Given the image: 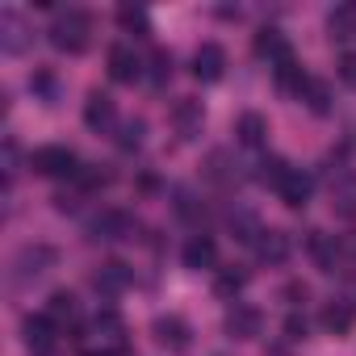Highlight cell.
Here are the masks:
<instances>
[{
    "label": "cell",
    "instance_id": "cell-1",
    "mask_svg": "<svg viewBox=\"0 0 356 356\" xmlns=\"http://www.w3.org/2000/svg\"><path fill=\"white\" fill-rule=\"evenodd\" d=\"M51 47L55 51H63V55H84L88 51V42H92V17L84 13V9H67V13H59L55 22H51Z\"/></svg>",
    "mask_w": 356,
    "mask_h": 356
},
{
    "label": "cell",
    "instance_id": "cell-2",
    "mask_svg": "<svg viewBox=\"0 0 356 356\" xmlns=\"http://www.w3.org/2000/svg\"><path fill=\"white\" fill-rule=\"evenodd\" d=\"M55 264H59V252H55L51 243H26V248L13 256V264H9V268H13L9 277H13V285H26V281H38L42 273H51Z\"/></svg>",
    "mask_w": 356,
    "mask_h": 356
},
{
    "label": "cell",
    "instance_id": "cell-3",
    "mask_svg": "<svg viewBox=\"0 0 356 356\" xmlns=\"http://www.w3.org/2000/svg\"><path fill=\"white\" fill-rule=\"evenodd\" d=\"M134 218L126 210H101L88 218V239L92 243H113V239H134Z\"/></svg>",
    "mask_w": 356,
    "mask_h": 356
},
{
    "label": "cell",
    "instance_id": "cell-4",
    "mask_svg": "<svg viewBox=\"0 0 356 356\" xmlns=\"http://www.w3.org/2000/svg\"><path fill=\"white\" fill-rule=\"evenodd\" d=\"M30 168L38 172V176H76L80 172V159L67 151V147H38L34 155H30Z\"/></svg>",
    "mask_w": 356,
    "mask_h": 356
},
{
    "label": "cell",
    "instance_id": "cell-5",
    "mask_svg": "<svg viewBox=\"0 0 356 356\" xmlns=\"http://www.w3.org/2000/svg\"><path fill=\"white\" fill-rule=\"evenodd\" d=\"M151 335H155V343L168 348V352H185V348L193 343V327H189L181 314H159V318L151 323Z\"/></svg>",
    "mask_w": 356,
    "mask_h": 356
},
{
    "label": "cell",
    "instance_id": "cell-6",
    "mask_svg": "<svg viewBox=\"0 0 356 356\" xmlns=\"http://www.w3.org/2000/svg\"><path fill=\"white\" fill-rule=\"evenodd\" d=\"M30 38H34V30H30V22L17 9H0V51H5V55H22L30 47Z\"/></svg>",
    "mask_w": 356,
    "mask_h": 356
},
{
    "label": "cell",
    "instance_id": "cell-7",
    "mask_svg": "<svg viewBox=\"0 0 356 356\" xmlns=\"http://www.w3.org/2000/svg\"><path fill=\"white\" fill-rule=\"evenodd\" d=\"M260 327H264V314H260L256 306L235 302V306L227 310V335H231V339H256Z\"/></svg>",
    "mask_w": 356,
    "mask_h": 356
},
{
    "label": "cell",
    "instance_id": "cell-8",
    "mask_svg": "<svg viewBox=\"0 0 356 356\" xmlns=\"http://www.w3.org/2000/svg\"><path fill=\"white\" fill-rule=\"evenodd\" d=\"M92 331H97V339H101L109 352L126 356V318H122L118 310H97V318H92Z\"/></svg>",
    "mask_w": 356,
    "mask_h": 356
},
{
    "label": "cell",
    "instance_id": "cell-9",
    "mask_svg": "<svg viewBox=\"0 0 356 356\" xmlns=\"http://www.w3.org/2000/svg\"><path fill=\"white\" fill-rule=\"evenodd\" d=\"M130 281H134V273H130V264H122V260H105V264L92 273V289L105 293V298L130 289Z\"/></svg>",
    "mask_w": 356,
    "mask_h": 356
},
{
    "label": "cell",
    "instance_id": "cell-10",
    "mask_svg": "<svg viewBox=\"0 0 356 356\" xmlns=\"http://www.w3.org/2000/svg\"><path fill=\"white\" fill-rule=\"evenodd\" d=\"M55 318L51 314H26L22 318V339H26V348L30 352H47V348H55Z\"/></svg>",
    "mask_w": 356,
    "mask_h": 356
},
{
    "label": "cell",
    "instance_id": "cell-11",
    "mask_svg": "<svg viewBox=\"0 0 356 356\" xmlns=\"http://www.w3.org/2000/svg\"><path fill=\"white\" fill-rule=\"evenodd\" d=\"M109 76H113L118 84H134V80L143 76V59L134 55V47H126V42L109 47Z\"/></svg>",
    "mask_w": 356,
    "mask_h": 356
},
{
    "label": "cell",
    "instance_id": "cell-12",
    "mask_svg": "<svg viewBox=\"0 0 356 356\" xmlns=\"http://www.w3.org/2000/svg\"><path fill=\"white\" fill-rule=\"evenodd\" d=\"M222 72H227V51H222L218 42H206V47L193 55V76H197L202 84H214V80H222Z\"/></svg>",
    "mask_w": 356,
    "mask_h": 356
},
{
    "label": "cell",
    "instance_id": "cell-13",
    "mask_svg": "<svg viewBox=\"0 0 356 356\" xmlns=\"http://www.w3.org/2000/svg\"><path fill=\"white\" fill-rule=\"evenodd\" d=\"M206 181L210 185H222V189L239 185V163L231 159V151H210L206 155Z\"/></svg>",
    "mask_w": 356,
    "mask_h": 356
},
{
    "label": "cell",
    "instance_id": "cell-14",
    "mask_svg": "<svg viewBox=\"0 0 356 356\" xmlns=\"http://www.w3.org/2000/svg\"><path fill=\"white\" fill-rule=\"evenodd\" d=\"M310 189H314V181H310V176L302 172V168H289V176H285V181H281V202L289 206V210H302L306 202H310Z\"/></svg>",
    "mask_w": 356,
    "mask_h": 356
},
{
    "label": "cell",
    "instance_id": "cell-15",
    "mask_svg": "<svg viewBox=\"0 0 356 356\" xmlns=\"http://www.w3.org/2000/svg\"><path fill=\"white\" fill-rule=\"evenodd\" d=\"M185 268H214L218 264V243L210 239V235H189V243H185Z\"/></svg>",
    "mask_w": 356,
    "mask_h": 356
},
{
    "label": "cell",
    "instance_id": "cell-16",
    "mask_svg": "<svg viewBox=\"0 0 356 356\" xmlns=\"http://www.w3.org/2000/svg\"><path fill=\"white\" fill-rule=\"evenodd\" d=\"M172 122H176V130H181L185 138H197V134H202V122H206V109H202V101H193V97L176 101V109H172Z\"/></svg>",
    "mask_w": 356,
    "mask_h": 356
},
{
    "label": "cell",
    "instance_id": "cell-17",
    "mask_svg": "<svg viewBox=\"0 0 356 356\" xmlns=\"http://www.w3.org/2000/svg\"><path fill=\"white\" fill-rule=\"evenodd\" d=\"M252 248H256V256L264 264H285L289 260V235L285 231H260Z\"/></svg>",
    "mask_w": 356,
    "mask_h": 356
},
{
    "label": "cell",
    "instance_id": "cell-18",
    "mask_svg": "<svg viewBox=\"0 0 356 356\" xmlns=\"http://www.w3.org/2000/svg\"><path fill=\"white\" fill-rule=\"evenodd\" d=\"M252 51H256V59H268L273 67L289 59V42H285V34H281V30H260V34H256V42H252Z\"/></svg>",
    "mask_w": 356,
    "mask_h": 356
},
{
    "label": "cell",
    "instance_id": "cell-19",
    "mask_svg": "<svg viewBox=\"0 0 356 356\" xmlns=\"http://www.w3.org/2000/svg\"><path fill=\"white\" fill-rule=\"evenodd\" d=\"M113 118H118L113 101H109L105 92H88V101H84V126H88V130H109Z\"/></svg>",
    "mask_w": 356,
    "mask_h": 356
},
{
    "label": "cell",
    "instance_id": "cell-20",
    "mask_svg": "<svg viewBox=\"0 0 356 356\" xmlns=\"http://www.w3.org/2000/svg\"><path fill=\"white\" fill-rule=\"evenodd\" d=\"M306 252L314 256V264H318L323 273H335V264H339V243H335L331 235H323V231H310V239H306Z\"/></svg>",
    "mask_w": 356,
    "mask_h": 356
},
{
    "label": "cell",
    "instance_id": "cell-21",
    "mask_svg": "<svg viewBox=\"0 0 356 356\" xmlns=\"http://www.w3.org/2000/svg\"><path fill=\"white\" fill-rule=\"evenodd\" d=\"M331 210L339 218H356V176L352 172H343L339 181L331 185Z\"/></svg>",
    "mask_w": 356,
    "mask_h": 356
},
{
    "label": "cell",
    "instance_id": "cell-22",
    "mask_svg": "<svg viewBox=\"0 0 356 356\" xmlns=\"http://www.w3.org/2000/svg\"><path fill=\"white\" fill-rule=\"evenodd\" d=\"M273 76H277V88H281V92H293V97H302V92H306V84H310V76L302 72V63H298L293 55H289L285 63H277V67H273Z\"/></svg>",
    "mask_w": 356,
    "mask_h": 356
},
{
    "label": "cell",
    "instance_id": "cell-23",
    "mask_svg": "<svg viewBox=\"0 0 356 356\" xmlns=\"http://www.w3.org/2000/svg\"><path fill=\"white\" fill-rule=\"evenodd\" d=\"M264 134H268V122H264L260 113H243V118L235 122V138H239L243 147H260Z\"/></svg>",
    "mask_w": 356,
    "mask_h": 356
},
{
    "label": "cell",
    "instance_id": "cell-24",
    "mask_svg": "<svg viewBox=\"0 0 356 356\" xmlns=\"http://www.w3.org/2000/svg\"><path fill=\"white\" fill-rule=\"evenodd\" d=\"M327 30H331V38H356V5H335L331 9V17H327Z\"/></svg>",
    "mask_w": 356,
    "mask_h": 356
},
{
    "label": "cell",
    "instance_id": "cell-25",
    "mask_svg": "<svg viewBox=\"0 0 356 356\" xmlns=\"http://www.w3.org/2000/svg\"><path fill=\"white\" fill-rule=\"evenodd\" d=\"M227 227H231V231H235V239H243V243H256V235L264 231V227L256 222V214H252V210H239V206L227 214Z\"/></svg>",
    "mask_w": 356,
    "mask_h": 356
},
{
    "label": "cell",
    "instance_id": "cell-26",
    "mask_svg": "<svg viewBox=\"0 0 356 356\" xmlns=\"http://www.w3.org/2000/svg\"><path fill=\"white\" fill-rule=\"evenodd\" d=\"M323 327L331 331V335H348L352 331V306H343V302H331V306H323Z\"/></svg>",
    "mask_w": 356,
    "mask_h": 356
},
{
    "label": "cell",
    "instance_id": "cell-27",
    "mask_svg": "<svg viewBox=\"0 0 356 356\" xmlns=\"http://www.w3.org/2000/svg\"><path fill=\"white\" fill-rule=\"evenodd\" d=\"M47 314L63 327V323H76V314H80V306H76V298L67 293V289H55L51 293V306H47Z\"/></svg>",
    "mask_w": 356,
    "mask_h": 356
},
{
    "label": "cell",
    "instance_id": "cell-28",
    "mask_svg": "<svg viewBox=\"0 0 356 356\" xmlns=\"http://www.w3.org/2000/svg\"><path fill=\"white\" fill-rule=\"evenodd\" d=\"M243 285H248V268H218V277H214V289L222 293V298H235V293H243Z\"/></svg>",
    "mask_w": 356,
    "mask_h": 356
},
{
    "label": "cell",
    "instance_id": "cell-29",
    "mask_svg": "<svg viewBox=\"0 0 356 356\" xmlns=\"http://www.w3.org/2000/svg\"><path fill=\"white\" fill-rule=\"evenodd\" d=\"M118 26H122V30H130L134 38H147V34H151L147 13H143V9H134V5H122V9H118Z\"/></svg>",
    "mask_w": 356,
    "mask_h": 356
},
{
    "label": "cell",
    "instance_id": "cell-30",
    "mask_svg": "<svg viewBox=\"0 0 356 356\" xmlns=\"http://www.w3.org/2000/svg\"><path fill=\"white\" fill-rule=\"evenodd\" d=\"M143 134H147V122L143 118H126L122 130H118V147L122 151H138L143 147Z\"/></svg>",
    "mask_w": 356,
    "mask_h": 356
},
{
    "label": "cell",
    "instance_id": "cell-31",
    "mask_svg": "<svg viewBox=\"0 0 356 356\" xmlns=\"http://www.w3.org/2000/svg\"><path fill=\"white\" fill-rule=\"evenodd\" d=\"M260 181L264 185H273V189H281V181H285V176H289V163L281 159V155H268V159H260Z\"/></svg>",
    "mask_w": 356,
    "mask_h": 356
},
{
    "label": "cell",
    "instance_id": "cell-32",
    "mask_svg": "<svg viewBox=\"0 0 356 356\" xmlns=\"http://www.w3.org/2000/svg\"><path fill=\"white\" fill-rule=\"evenodd\" d=\"M302 101L310 105V113H331V88L323 80H310L306 92H302Z\"/></svg>",
    "mask_w": 356,
    "mask_h": 356
},
{
    "label": "cell",
    "instance_id": "cell-33",
    "mask_svg": "<svg viewBox=\"0 0 356 356\" xmlns=\"http://www.w3.org/2000/svg\"><path fill=\"white\" fill-rule=\"evenodd\" d=\"M30 92H38L47 105H55V101H59V80H55L51 72H34V76H30Z\"/></svg>",
    "mask_w": 356,
    "mask_h": 356
},
{
    "label": "cell",
    "instance_id": "cell-34",
    "mask_svg": "<svg viewBox=\"0 0 356 356\" xmlns=\"http://www.w3.org/2000/svg\"><path fill=\"white\" fill-rule=\"evenodd\" d=\"M76 185H80V193H92V189L109 185V172H101V168H80V172H76Z\"/></svg>",
    "mask_w": 356,
    "mask_h": 356
},
{
    "label": "cell",
    "instance_id": "cell-35",
    "mask_svg": "<svg viewBox=\"0 0 356 356\" xmlns=\"http://www.w3.org/2000/svg\"><path fill=\"white\" fill-rule=\"evenodd\" d=\"M168 76H172V55H168V51H155V55H151V84L159 88Z\"/></svg>",
    "mask_w": 356,
    "mask_h": 356
},
{
    "label": "cell",
    "instance_id": "cell-36",
    "mask_svg": "<svg viewBox=\"0 0 356 356\" xmlns=\"http://www.w3.org/2000/svg\"><path fill=\"white\" fill-rule=\"evenodd\" d=\"M335 76H339L348 88H356V51H343V55H339V63H335Z\"/></svg>",
    "mask_w": 356,
    "mask_h": 356
},
{
    "label": "cell",
    "instance_id": "cell-37",
    "mask_svg": "<svg viewBox=\"0 0 356 356\" xmlns=\"http://www.w3.org/2000/svg\"><path fill=\"white\" fill-rule=\"evenodd\" d=\"M172 197H176V214H181V218H189V222H193V218H197V214H202V210H197V202H193V193H189V189H176V193H172Z\"/></svg>",
    "mask_w": 356,
    "mask_h": 356
},
{
    "label": "cell",
    "instance_id": "cell-38",
    "mask_svg": "<svg viewBox=\"0 0 356 356\" xmlns=\"http://www.w3.org/2000/svg\"><path fill=\"white\" fill-rule=\"evenodd\" d=\"M281 298H285V302H289V306L298 310V306H302V302L310 298V285H306V281H289V285L281 289Z\"/></svg>",
    "mask_w": 356,
    "mask_h": 356
},
{
    "label": "cell",
    "instance_id": "cell-39",
    "mask_svg": "<svg viewBox=\"0 0 356 356\" xmlns=\"http://www.w3.org/2000/svg\"><path fill=\"white\" fill-rule=\"evenodd\" d=\"M306 331H310V323H306V318L293 310V314L285 318V339H306Z\"/></svg>",
    "mask_w": 356,
    "mask_h": 356
},
{
    "label": "cell",
    "instance_id": "cell-40",
    "mask_svg": "<svg viewBox=\"0 0 356 356\" xmlns=\"http://www.w3.org/2000/svg\"><path fill=\"white\" fill-rule=\"evenodd\" d=\"M34 356H55V348H47V352H34Z\"/></svg>",
    "mask_w": 356,
    "mask_h": 356
}]
</instances>
